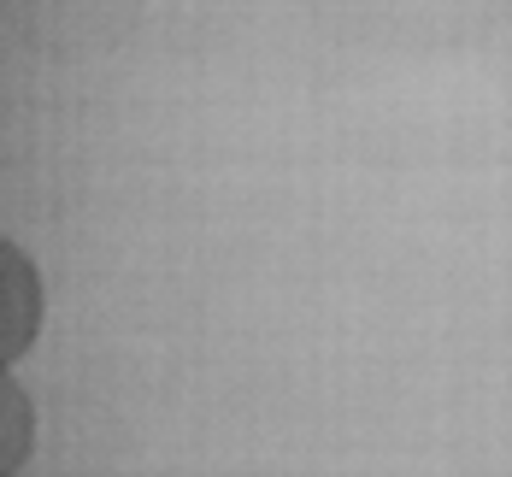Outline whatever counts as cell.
<instances>
[{
    "label": "cell",
    "instance_id": "6da1fadb",
    "mask_svg": "<svg viewBox=\"0 0 512 477\" xmlns=\"http://www.w3.org/2000/svg\"><path fill=\"white\" fill-rule=\"evenodd\" d=\"M12 6L48 53H112L142 12V0H12Z\"/></svg>",
    "mask_w": 512,
    "mask_h": 477
},
{
    "label": "cell",
    "instance_id": "7a4b0ae2",
    "mask_svg": "<svg viewBox=\"0 0 512 477\" xmlns=\"http://www.w3.org/2000/svg\"><path fill=\"white\" fill-rule=\"evenodd\" d=\"M36 330H42V271L18 242L0 236V366L30 354Z\"/></svg>",
    "mask_w": 512,
    "mask_h": 477
},
{
    "label": "cell",
    "instance_id": "3957f363",
    "mask_svg": "<svg viewBox=\"0 0 512 477\" xmlns=\"http://www.w3.org/2000/svg\"><path fill=\"white\" fill-rule=\"evenodd\" d=\"M30 448H36V407L12 377H0V477L24 472Z\"/></svg>",
    "mask_w": 512,
    "mask_h": 477
},
{
    "label": "cell",
    "instance_id": "277c9868",
    "mask_svg": "<svg viewBox=\"0 0 512 477\" xmlns=\"http://www.w3.org/2000/svg\"><path fill=\"white\" fill-rule=\"evenodd\" d=\"M483 65L495 71V83L512 95V0H495L483 18Z\"/></svg>",
    "mask_w": 512,
    "mask_h": 477
}]
</instances>
